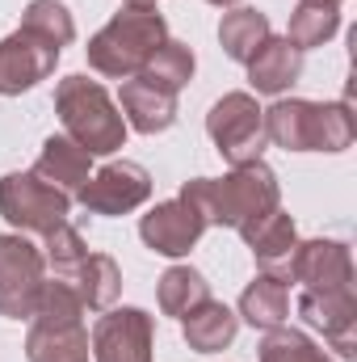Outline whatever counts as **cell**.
Masks as SVG:
<instances>
[{
    "mask_svg": "<svg viewBox=\"0 0 357 362\" xmlns=\"http://www.w3.org/2000/svg\"><path fill=\"white\" fill-rule=\"evenodd\" d=\"M181 198L202 211L206 228L244 232L257 219H265L269 211H277L282 185L265 160H248V165H231L227 177H189L181 185Z\"/></svg>",
    "mask_w": 357,
    "mask_h": 362,
    "instance_id": "obj_1",
    "label": "cell"
},
{
    "mask_svg": "<svg viewBox=\"0 0 357 362\" xmlns=\"http://www.w3.org/2000/svg\"><path fill=\"white\" fill-rule=\"evenodd\" d=\"M164 38H169V25L156 4H126L89 38L85 55L92 72L109 81H131L147 68V59L164 47Z\"/></svg>",
    "mask_w": 357,
    "mask_h": 362,
    "instance_id": "obj_2",
    "label": "cell"
},
{
    "mask_svg": "<svg viewBox=\"0 0 357 362\" xmlns=\"http://www.w3.org/2000/svg\"><path fill=\"white\" fill-rule=\"evenodd\" d=\"M357 135L349 101L277 97L265 110V139L286 152H345Z\"/></svg>",
    "mask_w": 357,
    "mask_h": 362,
    "instance_id": "obj_3",
    "label": "cell"
},
{
    "mask_svg": "<svg viewBox=\"0 0 357 362\" xmlns=\"http://www.w3.org/2000/svg\"><path fill=\"white\" fill-rule=\"evenodd\" d=\"M25 358L30 362H92L89 329H85V303L72 291V282L51 278L42 286V299L30 316L25 333Z\"/></svg>",
    "mask_w": 357,
    "mask_h": 362,
    "instance_id": "obj_4",
    "label": "cell"
},
{
    "mask_svg": "<svg viewBox=\"0 0 357 362\" xmlns=\"http://www.w3.org/2000/svg\"><path fill=\"white\" fill-rule=\"evenodd\" d=\"M55 114L72 144H80L89 156H109L126 144V118L118 101L89 76H63L55 85Z\"/></svg>",
    "mask_w": 357,
    "mask_h": 362,
    "instance_id": "obj_5",
    "label": "cell"
},
{
    "mask_svg": "<svg viewBox=\"0 0 357 362\" xmlns=\"http://www.w3.org/2000/svg\"><path fill=\"white\" fill-rule=\"evenodd\" d=\"M72 211V194L55 189L51 181H42L34 169L30 173H4L0 177V215L25 236H47L59 223H68Z\"/></svg>",
    "mask_w": 357,
    "mask_h": 362,
    "instance_id": "obj_6",
    "label": "cell"
},
{
    "mask_svg": "<svg viewBox=\"0 0 357 362\" xmlns=\"http://www.w3.org/2000/svg\"><path fill=\"white\" fill-rule=\"evenodd\" d=\"M206 135L227 165L261 160L265 152V110L253 93H223L206 114Z\"/></svg>",
    "mask_w": 357,
    "mask_h": 362,
    "instance_id": "obj_7",
    "label": "cell"
},
{
    "mask_svg": "<svg viewBox=\"0 0 357 362\" xmlns=\"http://www.w3.org/2000/svg\"><path fill=\"white\" fill-rule=\"evenodd\" d=\"M47 286V262L34 240L21 232L0 236V316L8 320H30Z\"/></svg>",
    "mask_w": 357,
    "mask_h": 362,
    "instance_id": "obj_8",
    "label": "cell"
},
{
    "mask_svg": "<svg viewBox=\"0 0 357 362\" xmlns=\"http://www.w3.org/2000/svg\"><path fill=\"white\" fill-rule=\"evenodd\" d=\"M76 198L85 202L89 215H131L152 198V173L135 160H109L89 173Z\"/></svg>",
    "mask_w": 357,
    "mask_h": 362,
    "instance_id": "obj_9",
    "label": "cell"
},
{
    "mask_svg": "<svg viewBox=\"0 0 357 362\" xmlns=\"http://www.w3.org/2000/svg\"><path fill=\"white\" fill-rule=\"evenodd\" d=\"M156 320L143 308H109L92 325V362H152Z\"/></svg>",
    "mask_w": 357,
    "mask_h": 362,
    "instance_id": "obj_10",
    "label": "cell"
},
{
    "mask_svg": "<svg viewBox=\"0 0 357 362\" xmlns=\"http://www.w3.org/2000/svg\"><path fill=\"white\" fill-rule=\"evenodd\" d=\"M59 47H51L47 38L30 34V30H13L8 38H0V97H21L38 81H47L59 64Z\"/></svg>",
    "mask_w": 357,
    "mask_h": 362,
    "instance_id": "obj_11",
    "label": "cell"
},
{
    "mask_svg": "<svg viewBox=\"0 0 357 362\" xmlns=\"http://www.w3.org/2000/svg\"><path fill=\"white\" fill-rule=\"evenodd\" d=\"M202 232H206L202 211H198L193 202H185L181 194L169 198V202H156V206L143 215V223H139L143 245H147L152 253H160V257H185V253L202 240Z\"/></svg>",
    "mask_w": 357,
    "mask_h": 362,
    "instance_id": "obj_12",
    "label": "cell"
},
{
    "mask_svg": "<svg viewBox=\"0 0 357 362\" xmlns=\"http://www.w3.org/2000/svg\"><path fill=\"white\" fill-rule=\"evenodd\" d=\"M290 282H303V291H353V253L345 240H298Z\"/></svg>",
    "mask_w": 357,
    "mask_h": 362,
    "instance_id": "obj_13",
    "label": "cell"
},
{
    "mask_svg": "<svg viewBox=\"0 0 357 362\" xmlns=\"http://www.w3.org/2000/svg\"><path fill=\"white\" fill-rule=\"evenodd\" d=\"M298 316L315 333H324V341L341 358H353L357 354V299H353V291H303L298 295Z\"/></svg>",
    "mask_w": 357,
    "mask_h": 362,
    "instance_id": "obj_14",
    "label": "cell"
},
{
    "mask_svg": "<svg viewBox=\"0 0 357 362\" xmlns=\"http://www.w3.org/2000/svg\"><path fill=\"white\" fill-rule=\"evenodd\" d=\"M240 236L253 249V257H257L261 270L290 282V262H294V249H298V228H294V219L282 206L269 211L265 219H257L253 228H244Z\"/></svg>",
    "mask_w": 357,
    "mask_h": 362,
    "instance_id": "obj_15",
    "label": "cell"
},
{
    "mask_svg": "<svg viewBox=\"0 0 357 362\" xmlns=\"http://www.w3.org/2000/svg\"><path fill=\"white\" fill-rule=\"evenodd\" d=\"M122 118H126V131L160 135L177 122V93L160 89L143 76H131L122 81Z\"/></svg>",
    "mask_w": 357,
    "mask_h": 362,
    "instance_id": "obj_16",
    "label": "cell"
},
{
    "mask_svg": "<svg viewBox=\"0 0 357 362\" xmlns=\"http://www.w3.org/2000/svg\"><path fill=\"white\" fill-rule=\"evenodd\" d=\"M298 76H303V51L290 47L286 34L282 38L269 34L265 42H261V51L248 59V85L257 93H269V97H282Z\"/></svg>",
    "mask_w": 357,
    "mask_h": 362,
    "instance_id": "obj_17",
    "label": "cell"
},
{
    "mask_svg": "<svg viewBox=\"0 0 357 362\" xmlns=\"http://www.w3.org/2000/svg\"><path fill=\"white\" fill-rule=\"evenodd\" d=\"M181 333H185L189 350H198V354H219V350H227V346L236 341L240 316H236L227 303L206 299V303H198L193 312L181 316Z\"/></svg>",
    "mask_w": 357,
    "mask_h": 362,
    "instance_id": "obj_18",
    "label": "cell"
},
{
    "mask_svg": "<svg viewBox=\"0 0 357 362\" xmlns=\"http://www.w3.org/2000/svg\"><path fill=\"white\" fill-rule=\"evenodd\" d=\"M34 173L42 181H51L55 189H63V194H80V185L92 173V156L80 144H72L68 135H51V139H42Z\"/></svg>",
    "mask_w": 357,
    "mask_h": 362,
    "instance_id": "obj_19",
    "label": "cell"
},
{
    "mask_svg": "<svg viewBox=\"0 0 357 362\" xmlns=\"http://www.w3.org/2000/svg\"><path fill=\"white\" fill-rule=\"evenodd\" d=\"M240 316L253 329H265V333L286 325V316H290V282L261 270L240 295Z\"/></svg>",
    "mask_w": 357,
    "mask_h": 362,
    "instance_id": "obj_20",
    "label": "cell"
},
{
    "mask_svg": "<svg viewBox=\"0 0 357 362\" xmlns=\"http://www.w3.org/2000/svg\"><path fill=\"white\" fill-rule=\"evenodd\" d=\"M68 282L80 295L85 312H109L118 303V295H122V270H118V262L109 253H89Z\"/></svg>",
    "mask_w": 357,
    "mask_h": 362,
    "instance_id": "obj_21",
    "label": "cell"
},
{
    "mask_svg": "<svg viewBox=\"0 0 357 362\" xmlns=\"http://www.w3.org/2000/svg\"><path fill=\"white\" fill-rule=\"evenodd\" d=\"M341 30V4H324V0H298L286 25V42L298 51L324 47L328 38H337Z\"/></svg>",
    "mask_w": 357,
    "mask_h": 362,
    "instance_id": "obj_22",
    "label": "cell"
},
{
    "mask_svg": "<svg viewBox=\"0 0 357 362\" xmlns=\"http://www.w3.org/2000/svg\"><path fill=\"white\" fill-rule=\"evenodd\" d=\"M269 34V17L261 8H231V13H223V21H219V42H223V51L236 59V64H248L257 51H261V42H265Z\"/></svg>",
    "mask_w": 357,
    "mask_h": 362,
    "instance_id": "obj_23",
    "label": "cell"
},
{
    "mask_svg": "<svg viewBox=\"0 0 357 362\" xmlns=\"http://www.w3.org/2000/svg\"><path fill=\"white\" fill-rule=\"evenodd\" d=\"M156 299H160L164 316H177L181 320L185 312H193L198 303L210 299V282L193 266H169V270L160 274V282H156Z\"/></svg>",
    "mask_w": 357,
    "mask_h": 362,
    "instance_id": "obj_24",
    "label": "cell"
},
{
    "mask_svg": "<svg viewBox=\"0 0 357 362\" xmlns=\"http://www.w3.org/2000/svg\"><path fill=\"white\" fill-rule=\"evenodd\" d=\"M193 68H198V59H193L189 42L164 38V47L147 59V68H143L139 76L152 81V85H160V89H169V93H181L189 81H193Z\"/></svg>",
    "mask_w": 357,
    "mask_h": 362,
    "instance_id": "obj_25",
    "label": "cell"
},
{
    "mask_svg": "<svg viewBox=\"0 0 357 362\" xmlns=\"http://www.w3.org/2000/svg\"><path fill=\"white\" fill-rule=\"evenodd\" d=\"M21 30L47 38V42L59 47V51L76 38V21H72V13H68L63 0H30L25 13H21Z\"/></svg>",
    "mask_w": 357,
    "mask_h": 362,
    "instance_id": "obj_26",
    "label": "cell"
},
{
    "mask_svg": "<svg viewBox=\"0 0 357 362\" xmlns=\"http://www.w3.org/2000/svg\"><path fill=\"white\" fill-rule=\"evenodd\" d=\"M38 249H42V262H47V270L55 274V278H63V282L80 270V262L89 257V245H85V236H80L72 223H59L55 232H47Z\"/></svg>",
    "mask_w": 357,
    "mask_h": 362,
    "instance_id": "obj_27",
    "label": "cell"
},
{
    "mask_svg": "<svg viewBox=\"0 0 357 362\" xmlns=\"http://www.w3.org/2000/svg\"><path fill=\"white\" fill-rule=\"evenodd\" d=\"M261 362H332V358L307 333L277 325V329H269L265 341H261Z\"/></svg>",
    "mask_w": 357,
    "mask_h": 362,
    "instance_id": "obj_28",
    "label": "cell"
},
{
    "mask_svg": "<svg viewBox=\"0 0 357 362\" xmlns=\"http://www.w3.org/2000/svg\"><path fill=\"white\" fill-rule=\"evenodd\" d=\"M206 4H219V8H227V4H240V0H206Z\"/></svg>",
    "mask_w": 357,
    "mask_h": 362,
    "instance_id": "obj_29",
    "label": "cell"
},
{
    "mask_svg": "<svg viewBox=\"0 0 357 362\" xmlns=\"http://www.w3.org/2000/svg\"><path fill=\"white\" fill-rule=\"evenodd\" d=\"M126 4H156V0H126Z\"/></svg>",
    "mask_w": 357,
    "mask_h": 362,
    "instance_id": "obj_30",
    "label": "cell"
},
{
    "mask_svg": "<svg viewBox=\"0 0 357 362\" xmlns=\"http://www.w3.org/2000/svg\"><path fill=\"white\" fill-rule=\"evenodd\" d=\"M324 4H341V0H324Z\"/></svg>",
    "mask_w": 357,
    "mask_h": 362,
    "instance_id": "obj_31",
    "label": "cell"
}]
</instances>
